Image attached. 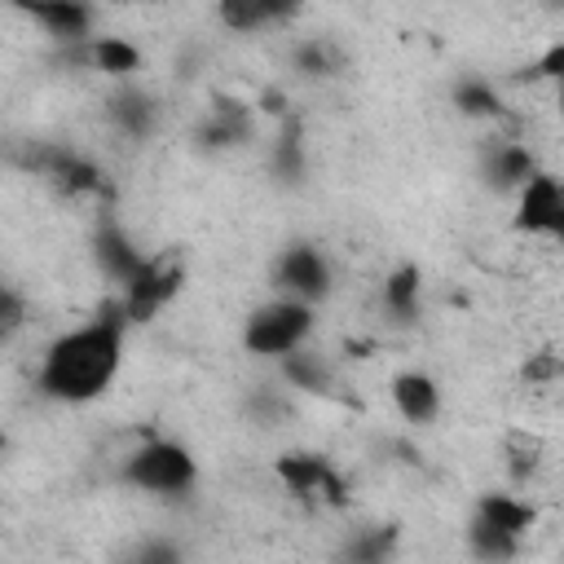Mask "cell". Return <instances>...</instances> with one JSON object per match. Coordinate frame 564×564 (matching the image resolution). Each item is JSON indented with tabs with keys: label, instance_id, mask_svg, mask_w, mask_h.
I'll return each instance as SVG.
<instances>
[{
	"label": "cell",
	"instance_id": "3957f363",
	"mask_svg": "<svg viewBox=\"0 0 564 564\" xmlns=\"http://www.w3.org/2000/svg\"><path fill=\"white\" fill-rule=\"evenodd\" d=\"M308 308L304 304H291V300H282V304H269V308H260L251 322H247V348L251 352H291L304 335H308Z\"/></svg>",
	"mask_w": 564,
	"mask_h": 564
},
{
	"label": "cell",
	"instance_id": "8fae6325",
	"mask_svg": "<svg viewBox=\"0 0 564 564\" xmlns=\"http://www.w3.org/2000/svg\"><path fill=\"white\" fill-rule=\"evenodd\" d=\"M97 260H101V269H106L110 278H119V282H128V278L141 269L137 247H132L119 229H101V234H97Z\"/></svg>",
	"mask_w": 564,
	"mask_h": 564
},
{
	"label": "cell",
	"instance_id": "4fadbf2b",
	"mask_svg": "<svg viewBox=\"0 0 564 564\" xmlns=\"http://www.w3.org/2000/svg\"><path fill=\"white\" fill-rule=\"evenodd\" d=\"M476 520H485V524H494V529H502V533L516 538V533H524L533 524V511L520 507V502H511V498H485Z\"/></svg>",
	"mask_w": 564,
	"mask_h": 564
},
{
	"label": "cell",
	"instance_id": "d6986e66",
	"mask_svg": "<svg viewBox=\"0 0 564 564\" xmlns=\"http://www.w3.org/2000/svg\"><path fill=\"white\" fill-rule=\"evenodd\" d=\"M458 106L467 115H498V97L485 88V84H463L458 88Z\"/></svg>",
	"mask_w": 564,
	"mask_h": 564
},
{
	"label": "cell",
	"instance_id": "603a6c76",
	"mask_svg": "<svg viewBox=\"0 0 564 564\" xmlns=\"http://www.w3.org/2000/svg\"><path fill=\"white\" fill-rule=\"evenodd\" d=\"M560 70H564V48H560V44H555V48H551V53H546V57H542V75H551V79H555V75H560Z\"/></svg>",
	"mask_w": 564,
	"mask_h": 564
},
{
	"label": "cell",
	"instance_id": "30bf717a",
	"mask_svg": "<svg viewBox=\"0 0 564 564\" xmlns=\"http://www.w3.org/2000/svg\"><path fill=\"white\" fill-rule=\"evenodd\" d=\"M392 401L410 423H427L436 414V383L427 375H397Z\"/></svg>",
	"mask_w": 564,
	"mask_h": 564
},
{
	"label": "cell",
	"instance_id": "5b68a950",
	"mask_svg": "<svg viewBox=\"0 0 564 564\" xmlns=\"http://www.w3.org/2000/svg\"><path fill=\"white\" fill-rule=\"evenodd\" d=\"M516 225L529 229V234H564V194H560L555 176L533 172V176L524 181Z\"/></svg>",
	"mask_w": 564,
	"mask_h": 564
},
{
	"label": "cell",
	"instance_id": "cb8c5ba5",
	"mask_svg": "<svg viewBox=\"0 0 564 564\" xmlns=\"http://www.w3.org/2000/svg\"><path fill=\"white\" fill-rule=\"evenodd\" d=\"M551 375H555V357H538L529 366V379H551Z\"/></svg>",
	"mask_w": 564,
	"mask_h": 564
},
{
	"label": "cell",
	"instance_id": "ba28073f",
	"mask_svg": "<svg viewBox=\"0 0 564 564\" xmlns=\"http://www.w3.org/2000/svg\"><path fill=\"white\" fill-rule=\"evenodd\" d=\"M300 9V0H220V22L234 31H256L269 22H282Z\"/></svg>",
	"mask_w": 564,
	"mask_h": 564
},
{
	"label": "cell",
	"instance_id": "ffe728a7",
	"mask_svg": "<svg viewBox=\"0 0 564 564\" xmlns=\"http://www.w3.org/2000/svg\"><path fill=\"white\" fill-rule=\"evenodd\" d=\"M295 62H300L304 75H326V70H330V53H326L322 44H304V48L295 53Z\"/></svg>",
	"mask_w": 564,
	"mask_h": 564
},
{
	"label": "cell",
	"instance_id": "e0dca14e",
	"mask_svg": "<svg viewBox=\"0 0 564 564\" xmlns=\"http://www.w3.org/2000/svg\"><path fill=\"white\" fill-rule=\"evenodd\" d=\"M471 542H476V551H480V555H494V560H502V555H511V551H516V538H511V533H502V529H494V524H485V520H476V524H471Z\"/></svg>",
	"mask_w": 564,
	"mask_h": 564
},
{
	"label": "cell",
	"instance_id": "52a82bcc",
	"mask_svg": "<svg viewBox=\"0 0 564 564\" xmlns=\"http://www.w3.org/2000/svg\"><path fill=\"white\" fill-rule=\"evenodd\" d=\"M278 476L295 489V494H322V498H330V502H339L344 498V485H339V476L330 471V463L326 458H317V454H286L282 463H278Z\"/></svg>",
	"mask_w": 564,
	"mask_h": 564
},
{
	"label": "cell",
	"instance_id": "44dd1931",
	"mask_svg": "<svg viewBox=\"0 0 564 564\" xmlns=\"http://www.w3.org/2000/svg\"><path fill=\"white\" fill-rule=\"evenodd\" d=\"M511 454H516V471H533V467H538L542 445H538L533 436H529V441H524V436H516V441H511Z\"/></svg>",
	"mask_w": 564,
	"mask_h": 564
},
{
	"label": "cell",
	"instance_id": "5bb4252c",
	"mask_svg": "<svg viewBox=\"0 0 564 564\" xmlns=\"http://www.w3.org/2000/svg\"><path fill=\"white\" fill-rule=\"evenodd\" d=\"M414 295H419V273L414 269H401V273H392L388 278V286H383V300H388V308L405 322V317H414Z\"/></svg>",
	"mask_w": 564,
	"mask_h": 564
},
{
	"label": "cell",
	"instance_id": "7402d4cb",
	"mask_svg": "<svg viewBox=\"0 0 564 564\" xmlns=\"http://www.w3.org/2000/svg\"><path fill=\"white\" fill-rule=\"evenodd\" d=\"M18 322H22V304H18V295H13V291H4V286H0V339H4Z\"/></svg>",
	"mask_w": 564,
	"mask_h": 564
},
{
	"label": "cell",
	"instance_id": "8992f818",
	"mask_svg": "<svg viewBox=\"0 0 564 564\" xmlns=\"http://www.w3.org/2000/svg\"><path fill=\"white\" fill-rule=\"evenodd\" d=\"M278 282L291 286V291L304 295V300H317V295L330 291V269H326V260H322L313 247L295 242V247H286L282 260H278Z\"/></svg>",
	"mask_w": 564,
	"mask_h": 564
},
{
	"label": "cell",
	"instance_id": "7c38bea8",
	"mask_svg": "<svg viewBox=\"0 0 564 564\" xmlns=\"http://www.w3.org/2000/svg\"><path fill=\"white\" fill-rule=\"evenodd\" d=\"M489 172H494V181H498V185H524L538 167H533V154H529L524 145H498V150H494Z\"/></svg>",
	"mask_w": 564,
	"mask_h": 564
},
{
	"label": "cell",
	"instance_id": "9a60e30c",
	"mask_svg": "<svg viewBox=\"0 0 564 564\" xmlns=\"http://www.w3.org/2000/svg\"><path fill=\"white\" fill-rule=\"evenodd\" d=\"M93 62L101 70H110V75H128V70H137L141 53L132 44H123V40H101V44H93Z\"/></svg>",
	"mask_w": 564,
	"mask_h": 564
},
{
	"label": "cell",
	"instance_id": "ac0fdd59",
	"mask_svg": "<svg viewBox=\"0 0 564 564\" xmlns=\"http://www.w3.org/2000/svg\"><path fill=\"white\" fill-rule=\"evenodd\" d=\"M282 370H286V379H295L300 388H322V383H326V370H322L317 361L300 357V352H282Z\"/></svg>",
	"mask_w": 564,
	"mask_h": 564
},
{
	"label": "cell",
	"instance_id": "7a4b0ae2",
	"mask_svg": "<svg viewBox=\"0 0 564 564\" xmlns=\"http://www.w3.org/2000/svg\"><path fill=\"white\" fill-rule=\"evenodd\" d=\"M181 286V256L176 251H163L159 260H141V269L128 278V300H123V313L128 322H150Z\"/></svg>",
	"mask_w": 564,
	"mask_h": 564
},
{
	"label": "cell",
	"instance_id": "6da1fadb",
	"mask_svg": "<svg viewBox=\"0 0 564 564\" xmlns=\"http://www.w3.org/2000/svg\"><path fill=\"white\" fill-rule=\"evenodd\" d=\"M123 308H101V317L93 326H79L70 335H62L40 370V388L57 401H88L97 397L115 370H119V344H123Z\"/></svg>",
	"mask_w": 564,
	"mask_h": 564
},
{
	"label": "cell",
	"instance_id": "277c9868",
	"mask_svg": "<svg viewBox=\"0 0 564 564\" xmlns=\"http://www.w3.org/2000/svg\"><path fill=\"white\" fill-rule=\"evenodd\" d=\"M128 480L141 485V489H159V494H176L194 480V458L181 449V445H167V441H154L145 445L141 454H132L128 463Z\"/></svg>",
	"mask_w": 564,
	"mask_h": 564
},
{
	"label": "cell",
	"instance_id": "9c48e42d",
	"mask_svg": "<svg viewBox=\"0 0 564 564\" xmlns=\"http://www.w3.org/2000/svg\"><path fill=\"white\" fill-rule=\"evenodd\" d=\"M13 4H22L26 13H35L53 35H62V40H75V35H84L88 31V9H84V0H13Z\"/></svg>",
	"mask_w": 564,
	"mask_h": 564
},
{
	"label": "cell",
	"instance_id": "2e32d148",
	"mask_svg": "<svg viewBox=\"0 0 564 564\" xmlns=\"http://www.w3.org/2000/svg\"><path fill=\"white\" fill-rule=\"evenodd\" d=\"M115 119L132 132V137H141V132H150V119H154V106H150V97H141V93H128V97H119L115 101Z\"/></svg>",
	"mask_w": 564,
	"mask_h": 564
}]
</instances>
